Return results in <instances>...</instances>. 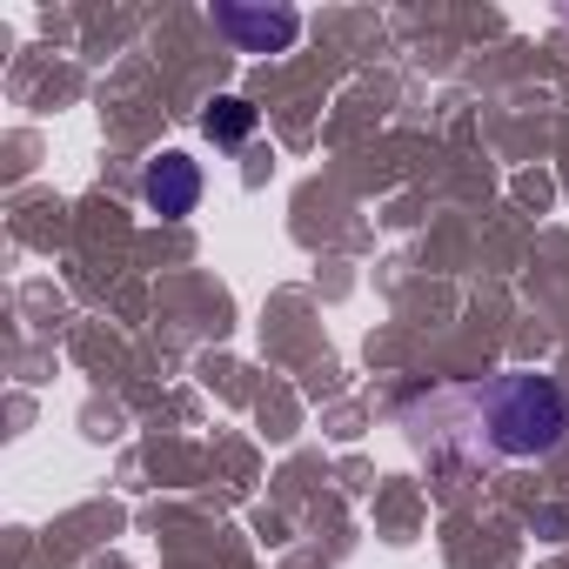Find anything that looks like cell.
<instances>
[{"instance_id":"cell-1","label":"cell","mask_w":569,"mask_h":569,"mask_svg":"<svg viewBox=\"0 0 569 569\" xmlns=\"http://www.w3.org/2000/svg\"><path fill=\"white\" fill-rule=\"evenodd\" d=\"M456 402L476 409L469 456H489V462H549L569 442V396H562L556 376L516 369V376L456 389Z\"/></svg>"},{"instance_id":"cell-2","label":"cell","mask_w":569,"mask_h":569,"mask_svg":"<svg viewBox=\"0 0 569 569\" xmlns=\"http://www.w3.org/2000/svg\"><path fill=\"white\" fill-rule=\"evenodd\" d=\"M214 28L241 48V54H274V48H289L302 34L296 8H214Z\"/></svg>"},{"instance_id":"cell-3","label":"cell","mask_w":569,"mask_h":569,"mask_svg":"<svg viewBox=\"0 0 569 569\" xmlns=\"http://www.w3.org/2000/svg\"><path fill=\"white\" fill-rule=\"evenodd\" d=\"M141 201H148L161 221L194 214V201H201V168H194L188 154H161V161H148V174H141Z\"/></svg>"},{"instance_id":"cell-4","label":"cell","mask_w":569,"mask_h":569,"mask_svg":"<svg viewBox=\"0 0 569 569\" xmlns=\"http://www.w3.org/2000/svg\"><path fill=\"white\" fill-rule=\"evenodd\" d=\"M201 128H208V141L234 148V141H248V134H254V108H248L241 94H221V101L201 114Z\"/></svg>"}]
</instances>
